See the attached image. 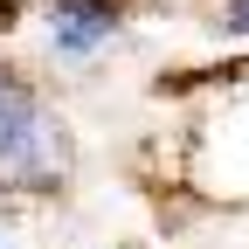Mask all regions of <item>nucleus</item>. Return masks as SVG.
<instances>
[{
  "label": "nucleus",
  "mask_w": 249,
  "mask_h": 249,
  "mask_svg": "<svg viewBox=\"0 0 249 249\" xmlns=\"http://www.w3.org/2000/svg\"><path fill=\"white\" fill-rule=\"evenodd\" d=\"M70 173V124H62L14 70H0V180L21 194H49Z\"/></svg>",
  "instance_id": "1"
},
{
  "label": "nucleus",
  "mask_w": 249,
  "mask_h": 249,
  "mask_svg": "<svg viewBox=\"0 0 249 249\" xmlns=\"http://www.w3.org/2000/svg\"><path fill=\"white\" fill-rule=\"evenodd\" d=\"M111 42H118V0H55L49 7V49L55 55L83 62Z\"/></svg>",
  "instance_id": "2"
},
{
  "label": "nucleus",
  "mask_w": 249,
  "mask_h": 249,
  "mask_svg": "<svg viewBox=\"0 0 249 249\" xmlns=\"http://www.w3.org/2000/svg\"><path fill=\"white\" fill-rule=\"evenodd\" d=\"M229 35H249V0H229V14H222Z\"/></svg>",
  "instance_id": "3"
},
{
  "label": "nucleus",
  "mask_w": 249,
  "mask_h": 249,
  "mask_svg": "<svg viewBox=\"0 0 249 249\" xmlns=\"http://www.w3.org/2000/svg\"><path fill=\"white\" fill-rule=\"evenodd\" d=\"M0 249H7V235H0Z\"/></svg>",
  "instance_id": "4"
},
{
  "label": "nucleus",
  "mask_w": 249,
  "mask_h": 249,
  "mask_svg": "<svg viewBox=\"0 0 249 249\" xmlns=\"http://www.w3.org/2000/svg\"><path fill=\"white\" fill-rule=\"evenodd\" d=\"M111 249H124V242H111Z\"/></svg>",
  "instance_id": "5"
}]
</instances>
